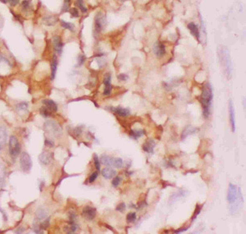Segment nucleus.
<instances>
[{
	"mask_svg": "<svg viewBox=\"0 0 246 234\" xmlns=\"http://www.w3.org/2000/svg\"><path fill=\"white\" fill-rule=\"evenodd\" d=\"M212 100H213L212 88L208 85H204L200 97V102L203 106V114L206 118L208 117L210 114V107H211Z\"/></svg>",
	"mask_w": 246,
	"mask_h": 234,
	"instance_id": "1",
	"label": "nucleus"
},
{
	"mask_svg": "<svg viewBox=\"0 0 246 234\" xmlns=\"http://www.w3.org/2000/svg\"><path fill=\"white\" fill-rule=\"evenodd\" d=\"M21 152V145L17 138L15 136H12L9 139V153L11 157L15 159Z\"/></svg>",
	"mask_w": 246,
	"mask_h": 234,
	"instance_id": "2",
	"label": "nucleus"
},
{
	"mask_svg": "<svg viewBox=\"0 0 246 234\" xmlns=\"http://www.w3.org/2000/svg\"><path fill=\"white\" fill-rule=\"evenodd\" d=\"M20 164L21 169L24 172H30L32 168V161L28 153L23 152L20 156Z\"/></svg>",
	"mask_w": 246,
	"mask_h": 234,
	"instance_id": "3",
	"label": "nucleus"
},
{
	"mask_svg": "<svg viewBox=\"0 0 246 234\" xmlns=\"http://www.w3.org/2000/svg\"><path fill=\"white\" fill-rule=\"evenodd\" d=\"M239 190V189H238ZM238 193L239 191H237V186L233 185L232 183L229 184V189H228V194H227V201L230 204H232L238 200ZM241 194V191H240L239 196Z\"/></svg>",
	"mask_w": 246,
	"mask_h": 234,
	"instance_id": "4",
	"label": "nucleus"
},
{
	"mask_svg": "<svg viewBox=\"0 0 246 234\" xmlns=\"http://www.w3.org/2000/svg\"><path fill=\"white\" fill-rule=\"evenodd\" d=\"M45 129L47 132L52 135H58L61 132V128L54 121L48 120L45 122Z\"/></svg>",
	"mask_w": 246,
	"mask_h": 234,
	"instance_id": "5",
	"label": "nucleus"
},
{
	"mask_svg": "<svg viewBox=\"0 0 246 234\" xmlns=\"http://www.w3.org/2000/svg\"><path fill=\"white\" fill-rule=\"evenodd\" d=\"M82 215L89 220H92L96 216V209L91 206H85L82 211Z\"/></svg>",
	"mask_w": 246,
	"mask_h": 234,
	"instance_id": "6",
	"label": "nucleus"
},
{
	"mask_svg": "<svg viewBox=\"0 0 246 234\" xmlns=\"http://www.w3.org/2000/svg\"><path fill=\"white\" fill-rule=\"evenodd\" d=\"M153 53L158 58H161L162 56L164 55V53H166L165 49V45H163L160 41H157L154 45H153Z\"/></svg>",
	"mask_w": 246,
	"mask_h": 234,
	"instance_id": "7",
	"label": "nucleus"
},
{
	"mask_svg": "<svg viewBox=\"0 0 246 234\" xmlns=\"http://www.w3.org/2000/svg\"><path fill=\"white\" fill-rule=\"evenodd\" d=\"M104 95H108L111 94L112 90V85H111V75L109 73L105 74L104 78Z\"/></svg>",
	"mask_w": 246,
	"mask_h": 234,
	"instance_id": "8",
	"label": "nucleus"
},
{
	"mask_svg": "<svg viewBox=\"0 0 246 234\" xmlns=\"http://www.w3.org/2000/svg\"><path fill=\"white\" fill-rule=\"evenodd\" d=\"M39 160L40 162L42 164L44 165H48L51 163V160H52V155L51 154L48 152V151H43L42 153L40 154L39 156Z\"/></svg>",
	"mask_w": 246,
	"mask_h": 234,
	"instance_id": "9",
	"label": "nucleus"
},
{
	"mask_svg": "<svg viewBox=\"0 0 246 234\" xmlns=\"http://www.w3.org/2000/svg\"><path fill=\"white\" fill-rule=\"evenodd\" d=\"M229 115H230V122L231 125V129L234 132L235 131V108L232 101H229Z\"/></svg>",
	"mask_w": 246,
	"mask_h": 234,
	"instance_id": "10",
	"label": "nucleus"
},
{
	"mask_svg": "<svg viewBox=\"0 0 246 234\" xmlns=\"http://www.w3.org/2000/svg\"><path fill=\"white\" fill-rule=\"evenodd\" d=\"M52 45H53V48L54 50L56 51L57 53H61L62 51V47H63V45H62V42L61 41V38L59 36H53L52 39Z\"/></svg>",
	"mask_w": 246,
	"mask_h": 234,
	"instance_id": "11",
	"label": "nucleus"
},
{
	"mask_svg": "<svg viewBox=\"0 0 246 234\" xmlns=\"http://www.w3.org/2000/svg\"><path fill=\"white\" fill-rule=\"evenodd\" d=\"M155 145H156L155 141L153 139H148L143 145V149L147 153H153Z\"/></svg>",
	"mask_w": 246,
	"mask_h": 234,
	"instance_id": "12",
	"label": "nucleus"
},
{
	"mask_svg": "<svg viewBox=\"0 0 246 234\" xmlns=\"http://www.w3.org/2000/svg\"><path fill=\"white\" fill-rule=\"evenodd\" d=\"M7 137H8V133H7V130L6 128L1 126L0 127V149L4 148L6 142H7Z\"/></svg>",
	"mask_w": 246,
	"mask_h": 234,
	"instance_id": "13",
	"label": "nucleus"
},
{
	"mask_svg": "<svg viewBox=\"0 0 246 234\" xmlns=\"http://www.w3.org/2000/svg\"><path fill=\"white\" fill-rule=\"evenodd\" d=\"M110 109L113 111L114 113L117 114L120 117H127L129 116L130 114V110L125 108H121V107H116V108H110Z\"/></svg>",
	"mask_w": 246,
	"mask_h": 234,
	"instance_id": "14",
	"label": "nucleus"
},
{
	"mask_svg": "<svg viewBox=\"0 0 246 234\" xmlns=\"http://www.w3.org/2000/svg\"><path fill=\"white\" fill-rule=\"evenodd\" d=\"M101 174L104 178L110 179V178H114L117 175V171L111 169V168H104V169L102 170Z\"/></svg>",
	"mask_w": 246,
	"mask_h": 234,
	"instance_id": "15",
	"label": "nucleus"
},
{
	"mask_svg": "<svg viewBox=\"0 0 246 234\" xmlns=\"http://www.w3.org/2000/svg\"><path fill=\"white\" fill-rule=\"evenodd\" d=\"M188 29L190 30V33L194 36L198 41H199V38H200V34H199V28L196 25L194 24V22H190L188 24L187 26Z\"/></svg>",
	"mask_w": 246,
	"mask_h": 234,
	"instance_id": "16",
	"label": "nucleus"
},
{
	"mask_svg": "<svg viewBox=\"0 0 246 234\" xmlns=\"http://www.w3.org/2000/svg\"><path fill=\"white\" fill-rule=\"evenodd\" d=\"M43 104L51 112H54L55 113V112L57 111V106L56 103L54 101H52V100H45L43 101Z\"/></svg>",
	"mask_w": 246,
	"mask_h": 234,
	"instance_id": "17",
	"label": "nucleus"
},
{
	"mask_svg": "<svg viewBox=\"0 0 246 234\" xmlns=\"http://www.w3.org/2000/svg\"><path fill=\"white\" fill-rule=\"evenodd\" d=\"M113 158H111L107 154H102L100 157V162L106 166H113Z\"/></svg>",
	"mask_w": 246,
	"mask_h": 234,
	"instance_id": "18",
	"label": "nucleus"
},
{
	"mask_svg": "<svg viewBox=\"0 0 246 234\" xmlns=\"http://www.w3.org/2000/svg\"><path fill=\"white\" fill-rule=\"evenodd\" d=\"M103 20H104V17L101 15L98 14L95 18V32L96 33L100 32L102 26H103Z\"/></svg>",
	"mask_w": 246,
	"mask_h": 234,
	"instance_id": "19",
	"label": "nucleus"
},
{
	"mask_svg": "<svg viewBox=\"0 0 246 234\" xmlns=\"http://www.w3.org/2000/svg\"><path fill=\"white\" fill-rule=\"evenodd\" d=\"M57 69V59L56 57H53L51 63V78L54 79L55 75H56Z\"/></svg>",
	"mask_w": 246,
	"mask_h": 234,
	"instance_id": "20",
	"label": "nucleus"
},
{
	"mask_svg": "<svg viewBox=\"0 0 246 234\" xmlns=\"http://www.w3.org/2000/svg\"><path fill=\"white\" fill-rule=\"evenodd\" d=\"M36 218L39 221H43V220H45V218H48L46 211H45V210H43V209H39V210H37Z\"/></svg>",
	"mask_w": 246,
	"mask_h": 234,
	"instance_id": "21",
	"label": "nucleus"
},
{
	"mask_svg": "<svg viewBox=\"0 0 246 234\" xmlns=\"http://www.w3.org/2000/svg\"><path fill=\"white\" fill-rule=\"evenodd\" d=\"M77 229V225L75 223H69L68 226L65 228V232L67 233H74Z\"/></svg>",
	"mask_w": 246,
	"mask_h": 234,
	"instance_id": "22",
	"label": "nucleus"
},
{
	"mask_svg": "<svg viewBox=\"0 0 246 234\" xmlns=\"http://www.w3.org/2000/svg\"><path fill=\"white\" fill-rule=\"evenodd\" d=\"M130 134V136L134 139H137V138L142 137L145 134V132H144V130H135H135H131Z\"/></svg>",
	"mask_w": 246,
	"mask_h": 234,
	"instance_id": "23",
	"label": "nucleus"
},
{
	"mask_svg": "<svg viewBox=\"0 0 246 234\" xmlns=\"http://www.w3.org/2000/svg\"><path fill=\"white\" fill-rule=\"evenodd\" d=\"M113 166L117 169H121L123 166V161L121 158H113Z\"/></svg>",
	"mask_w": 246,
	"mask_h": 234,
	"instance_id": "24",
	"label": "nucleus"
},
{
	"mask_svg": "<svg viewBox=\"0 0 246 234\" xmlns=\"http://www.w3.org/2000/svg\"><path fill=\"white\" fill-rule=\"evenodd\" d=\"M27 109H28V104L26 102H21L16 105V110L18 112H22V111L26 112V111H27Z\"/></svg>",
	"mask_w": 246,
	"mask_h": 234,
	"instance_id": "25",
	"label": "nucleus"
},
{
	"mask_svg": "<svg viewBox=\"0 0 246 234\" xmlns=\"http://www.w3.org/2000/svg\"><path fill=\"white\" fill-rule=\"evenodd\" d=\"M33 230L35 231L36 233H42L43 232L41 230H43L42 228H41V226H40V221L38 220V222H37V220H35L34 221V223H33Z\"/></svg>",
	"mask_w": 246,
	"mask_h": 234,
	"instance_id": "26",
	"label": "nucleus"
},
{
	"mask_svg": "<svg viewBox=\"0 0 246 234\" xmlns=\"http://www.w3.org/2000/svg\"><path fill=\"white\" fill-rule=\"evenodd\" d=\"M135 219H136V214L134 212H130L126 215V222L128 223H134L135 221Z\"/></svg>",
	"mask_w": 246,
	"mask_h": 234,
	"instance_id": "27",
	"label": "nucleus"
},
{
	"mask_svg": "<svg viewBox=\"0 0 246 234\" xmlns=\"http://www.w3.org/2000/svg\"><path fill=\"white\" fill-rule=\"evenodd\" d=\"M43 21H44V23H45V25H47V26H52V25H54L56 20H53V17H52V16H45V17H44V19H43Z\"/></svg>",
	"mask_w": 246,
	"mask_h": 234,
	"instance_id": "28",
	"label": "nucleus"
},
{
	"mask_svg": "<svg viewBox=\"0 0 246 234\" xmlns=\"http://www.w3.org/2000/svg\"><path fill=\"white\" fill-rule=\"evenodd\" d=\"M61 24H62V26L65 29H67V30H70L72 31L74 30V25L72 24V23H69V22H67L65 21L62 20L61 21Z\"/></svg>",
	"mask_w": 246,
	"mask_h": 234,
	"instance_id": "29",
	"label": "nucleus"
},
{
	"mask_svg": "<svg viewBox=\"0 0 246 234\" xmlns=\"http://www.w3.org/2000/svg\"><path fill=\"white\" fill-rule=\"evenodd\" d=\"M76 5L78 6V8L81 9V11L83 12V13H85V12H87V8L85 7L84 3H83V1H82V0H77Z\"/></svg>",
	"mask_w": 246,
	"mask_h": 234,
	"instance_id": "30",
	"label": "nucleus"
},
{
	"mask_svg": "<svg viewBox=\"0 0 246 234\" xmlns=\"http://www.w3.org/2000/svg\"><path fill=\"white\" fill-rule=\"evenodd\" d=\"M94 166L96 168L98 172H99L100 170V162H99V157L96 154H94Z\"/></svg>",
	"mask_w": 246,
	"mask_h": 234,
	"instance_id": "31",
	"label": "nucleus"
},
{
	"mask_svg": "<svg viewBox=\"0 0 246 234\" xmlns=\"http://www.w3.org/2000/svg\"><path fill=\"white\" fill-rule=\"evenodd\" d=\"M30 4H31L30 0H23L21 2V7L25 10H28L30 7Z\"/></svg>",
	"mask_w": 246,
	"mask_h": 234,
	"instance_id": "32",
	"label": "nucleus"
},
{
	"mask_svg": "<svg viewBox=\"0 0 246 234\" xmlns=\"http://www.w3.org/2000/svg\"><path fill=\"white\" fill-rule=\"evenodd\" d=\"M40 113L44 116V117H47L50 115V113L49 112V109H47L46 107H42L40 109Z\"/></svg>",
	"mask_w": 246,
	"mask_h": 234,
	"instance_id": "33",
	"label": "nucleus"
},
{
	"mask_svg": "<svg viewBox=\"0 0 246 234\" xmlns=\"http://www.w3.org/2000/svg\"><path fill=\"white\" fill-rule=\"evenodd\" d=\"M121 178L120 177H115V178H113V181H112V184H113V186H114V187H117L119 184H120V182H121Z\"/></svg>",
	"mask_w": 246,
	"mask_h": 234,
	"instance_id": "34",
	"label": "nucleus"
},
{
	"mask_svg": "<svg viewBox=\"0 0 246 234\" xmlns=\"http://www.w3.org/2000/svg\"><path fill=\"white\" fill-rule=\"evenodd\" d=\"M194 131H195V129L194 128H191V127H188L187 129L183 132V134H182V138L186 137H187L189 134H191L193 133V132H194Z\"/></svg>",
	"mask_w": 246,
	"mask_h": 234,
	"instance_id": "35",
	"label": "nucleus"
},
{
	"mask_svg": "<svg viewBox=\"0 0 246 234\" xmlns=\"http://www.w3.org/2000/svg\"><path fill=\"white\" fill-rule=\"evenodd\" d=\"M98 174H99V172L97 171V172H94V173H93V174L89 176V183H92V182H94V181H95V179H96L98 177Z\"/></svg>",
	"mask_w": 246,
	"mask_h": 234,
	"instance_id": "36",
	"label": "nucleus"
},
{
	"mask_svg": "<svg viewBox=\"0 0 246 234\" xmlns=\"http://www.w3.org/2000/svg\"><path fill=\"white\" fill-rule=\"evenodd\" d=\"M116 210H117V211H119V212H123V211L125 210V203H123V202H122V203H120V204H118V206H117Z\"/></svg>",
	"mask_w": 246,
	"mask_h": 234,
	"instance_id": "37",
	"label": "nucleus"
},
{
	"mask_svg": "<svg viewBox=\"0 0 246 234\" xmlns=\"http://www.w3.org/2000/svg\"><path fill=\"white\" fill-rule=\"evenodd\" d=\"M117 78L120 80V81H127L128 79H129V77L126 75V74H124V73H121V74H119L118 76H117Z\"/></svg>",
	"mask_w": 246,
	"mask_h": 234,
	"instance_id": "38",
	"label": "nucleus"
},
{
	"mask_svg": "<svg viewBox=\"0 0 246 234\" xmlns=\"http://www.w3.org/2000/svg\"><path fill=\"white\" fill-rule=\"evenodd\" d=\"M70 6V0H64V4L62 7V11L63 12H67Z\"/></svg>",
	"mask_w": 246,
	"mask_h": 234,
	"instance_id": "39",
	"label": "nucleus"
},
{
	"mask_svg": "<svg viewBox=\"0 0 246 234\" xmlns=\"http://www.w3.org/2000/svg\"><path fill=\"white\" fill-rule=\"evenodd\" d=\"M70 12H71V15H72V17H78L79 16V12H78V10H77V8H72Z\"/></svg>",
	"mask_w": 246,
	"mask_h": 234,
	"instance_id": "40",
	"label": "nucleus"
},
{
	"mask_svg": "<svg viewBox=\"0 0 246 234\" xmlns=\"http://www.w3.org/2000/svg\"><path fill=\"white\" fill-rule=\"evenodd\" d=\"M85 61V57L84 55H80L78 57V63H77V66H81L82 65Z\"/></svg>",
	"mask_w": 246,
	"mask_h": 234,
	"instance_id": "41",
	"label": "nucleus"
},
{
	"mask_svg": "<svg viewBox=\"0 0 246 234\" xmlns=\"http://www.w3.org/2000/svg\"><path fill=\"white\" fill-rule=\"evenodd\" d=\"M200 210H201V207H200V206H196V210H195V212H194V215H193L192 220H194V219L196 218V217H197L198 214L200 213Z\"/></svg>",
	"mask_w": 246,
	"mask_h": 234,
	"instance_id": "42",
	"label": "nucleus"
},
{
	"mask_svg": "<svg viewBox=\"0 0 246 234\" xmlns=\"http://www.w3.org/2000/svg\"><path fill=\"white\" fill-rule=\"evenodd\" d=\"M45 145H48V146H50V147H52L53 146V142L51 141H49V140H46L45 141Z\"/></svg>",
	"mask_w": 246,
	"mask_h": 234,
	"instance_id": "43",
	"label": "nucleus"
},
{
	"mask_svg": "<svg viewBox=\"0 0 246 234\" xmlns=\"http://www.w3.org/2000/svg\"><path fill=\"white\" fill-rule=\"evenodd\" d=\"M188 228H181V229H179V230L175 231L174 233H181V232H185V231L187 230Z\"/></svg>",
	"mask_w": 246,
	"mask_h": 234,
	"instance_id": "44",
	"label": "nucleus"
},
{
	"mask_svg": "<svg viewBox=\"0 0 246 234\" xmlns=\"http://www.w3.org/2000/svg\"><path fill=\"white\" fill-rule=\"evenodd\" d=\"M0 2L4 3V4H7L8 3V0H0Z\"/></svg>",
	"mask_w": 246,
	"mask_h": 234,
	"instance_id": "45",
	"label": "nucleus"
},
{
	"mask_svg": "<svg viewBox=\"0 0 246 234\" xmlns=\"http://www.w3.org/2000/svg\"><path fill=\"white\" fill-rule=\"evenodd\" d=\"M10 1H12V0H8V2H10Z\"/></svg>",
	"mask_w": 246,
	"mask_h": 234,
	"instance_id": "46",
	"label": "nucleus"
}]
</instances>
